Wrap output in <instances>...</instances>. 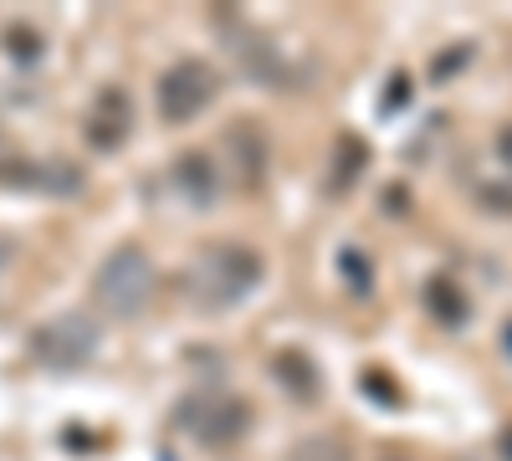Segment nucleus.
<instances>
[{
    "label": "nucleus",
    "instance_id": "obj_1",
    "mask_svg": "<svg viewBox=\"0 0 512 461\" xmlns=\"http://www.w3.org/2000/svg\"><path fill=\"white\" fill-rule=\"evenodd\" d=\"M256 282H262V257L251 246H236V241L205 246L190 267V303L205 313H226L251 298Z\"/></svg>",
    "mask_w": 512,
    "mask_h": 461
},
{
    "label": "nucleus",
    "instance_id": "obj_2",
    "mask_svg": "<svg viewBox=\"0 0 512 461\" xmlns=\"http://www.w3.org/2000/svg\"><path fill=\"white\" fill-rule=\"evenodd\" d=\"M93 298L108 318H139L154 298V262L139 246H118L93 277Z\"/></svg>",
    "mask_w": 512,
    "mask_h": 461
},
{
    "label": "nucleus",
    "instance_id": "obj_3",
    "mask_svg": "<svg viewBox=\"0 0 512 461\" xmlns=\"http://www.w3.org/2000/svg\"><path fill=\"white\" fill-rule=\"evenodd\" d=\"M216 93H221V72L210 67L205 57H185V62H175L159 77L154 103H159V118L180 129V123L200 118L210 103H216Z\"/></svg>",
    "mask_w": 512,
    "mask_h": 461
},
{
    "label": "nucleus",
    "instance_id": "obj_4",
    "mask_svg": "<svg viewBox=\"0 0 512 461\" xmlns=\"http://www.w3.org/2000/svg\"><path fill=\"white\" fill-rule=\"evenodd\" d=\"M175 421H180V431H190V436H195V441H205V446H231V441H241V436H246L251 410H246V400H236V395L205 390V395L180 400Z\"/></svg>",
    "mask_w": 512,
    "mask_h": 461
},
{
    "label": "nucleus",
    "instance_id": "obj_5",
    "mask_svg": "<svg viewBox=\"0 0 512 461\" xmlns=\"http://www.w3.org/2000/svg\"><path fill=\"white\" fill-rule=\"evenodd\" d=\"M98 349V323L93 318H82V313H62L52 323H41L31 333V354L41 364H52V369H77V364H88Z\"/></svg>",
    "mask_w": 512,
    "mask_h": 461
},
{
    "label": "nucleus",
    "instance_id": "obj_6",
    "mask_svg": "<svg viewBox=\"0 0 512 461\" xmlns=\"http://www.w3.org/2000/svg\"><path fill=\"white\" fill-rule=\"evenodd\" d=\"M221 31H226V41H231L236 62H241L256 82H272V88H287V82H292V67L282 62V52L272 47L262 31H251L246 21H221Z\"/></svg>",
    "mask_w": 512,
    "mask_h": 461
},
{
    "label": "nucleus",
    "instance_id": "obj_7",
    "mask_svg": "<svg viewBox=\"0 0 512 461\" xmlns=\"http://www.w3.org/2000/svg\"><path fill=\"white\" fill-rule=\"evenodd\" d=\"M241 190H256L267 175V144L256 139V123H236V129L226 134V170Z\"/></svg>",
    "mask_w": 512,
    "mask_h": 461
},
{
    "label": "nucleus",
    "instance_id": "obj_8",
    "mask_svg": "<svg viewBox=\"0 0 512 461\" xmlns=\"http://www.w3.org/2000/svg\"><path fill=\"white\" fill-rule=\"evenodd\" d=\"M128 129H134V108H128V93H123V88H108V93L98 98L93 118H88V144L103 149V154H113V149L128 144Z\"/></svg>",
    "mask_w": 512,
    "mask_h": 461
},
{
    "label": "nucleus",
    "instance_id": "obj_9",
    "mask_svg": "<svg viewBox=\"0 0 512 461\" xmlns=\"http://www.w3.org/2000/svg\"><path fill=\"white\" fill-rule=\"evenodd\" d=\"M175 180H180V190H185L195 205H205L210 195H216V185H221V170H210L205 154H185V159L175 164Z\"/></svg>",
    "mask_w": 512,
    "mask_h": 461
},
{
    "label": "nucleus",
    "instance_id": "obj_10",
    "mask_svg": "<svg viewBox=\"0 0 512 461\" xmlns=\"http://www.w3.org/2000/svg\"><path fill=\"white\" fill-rule=\"evenodd\" d=\"M277 380L292 390V395H318V364L297 349H282L277 354Z\"/></svg>",
    "mask_w": 512,
    "mask_h": 461
},
{
    "label": "nucleus",
    "instance_id": "obj_11",
    "mask_svg": "<svg viewBox=\"0 0 512 461\" xmlns=\"http://www.w3.org/2000/svg\"><path fill=\"white\" fill-rule=\"evenodd\" d=\"M425 308H431L441 323H461L466 318V298L456 292V282H446V277L425 282Z\"/></svg>",
    "mask_w": 512,
    "mask_h": 461
},
{
    "label": "nucleus",
    "instance_id": "obj_12",
    "mask_svg": "<svg viewBox=\"0 0 512 461\" xmlns=\"http://www.w3.org/2000/svg\"><path fill=\"white\" fill-rule=\"evenodd\" d=\"M364 159H369L364 139H338V170H333V190L354 185V180H359V170H364Z\"/></svg>",
    "mask_w": 512,
    "mask_h": 461
},
{
    "label": "nucleus",
    "instance_id": "obj_13",
    "mask_svg": "<svg viewBox=\"0 0 512 461\" xmlns=\"http://www.w3.org/2000/svg\"><path fill=\"white\" fill-rule=\"evenodd\" d=\"M292 456H297V461H344L349 451H344V441H338V436H313V441L297 446Z\"/></svg>",
    "mask_w": 512,
    "mask_h": 461
},
{
    "label": "nucleus",
    "instance_id": "obj_14",
    "mask_svg": "<svg viewBox=\"0 0 512 461\" xmlns=\"http://www.w3.org/2000/svg\"><path fill=\"white\" fill-rule=\"evenodd\" d=\"M344 277H354V292H359V298H369V262L359 257L354 246L344 251Z\"/></svg>",
    "mask_w": 512,
    "mask_h": 461
},
{
    "label": "nucleus",
    "instance_id": "obj_15",
    "mask_svg": "<svg viewBox=\"0 0 512 461\" xmlns=\"http://www.w3.org/2000/svg\"><path fill=\"white\" fill-rule=\"evenodd\" d=\"M390 88H395V93H384V113H390V108H405V98H410V93H405V77H395Z\"/></svg>",
    "mask_w": 512,
    "mask_h": 461
},
{
    "label": "nucleus",
    "instance_id": "obj_16",
    "mask_svg": "<svg viewBox=\"0 0 512 461\" xmlns=\"http://www.w3.org/2000/svg\"><path fill=\"white\" fill-rule=\"evenodd\" d=\"M502 456L512 461V431H502Z\"/></svg>",
    "mask_w": 512,
    "mask_h": 461
},
{
    "label": "nucleus",
    "instance_id": "obj_17",
    "mask_svg": "<svg viewBox=\"0 0 512 461\" xmlns=\"http://www.w3.org/2000/svg\"><path fill=\"white\" fill-rule=\"evenodd\" d=\"M502 344H507V354H512V323H507V339H502Z\"/></svg>",
    "mask_w": 512,
    "mask_h": 461
}]
</instances>
